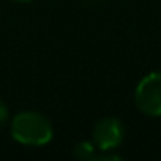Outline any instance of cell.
<instances>
[{
    "mask_svg": "<svg viewBox=\"0 0 161 161\" xmlns=\"http://www.w3.org/2000/svg\"><path fill=\"white\" fill-rule=\"evenodd\" d=\"M13 2H16V3H29V2H32V0H13Z\"/></svg>",
    "mask_w": 161,
    "mask_h": 161,
    "instance_id": "8992f818",
    "label": "cell"
},
{
    "mask_svg": "<svg viewBox=\"0 0 161 161\" xmlns=\"http://www.w3.org/2000/svg\"><path fill=\"white\" fill-rule=\"evenodd\" d=\"M125 137V126L117 117H104L93 126L92 142L97 150L111 152L115 150Z\"/></svg>",
    "mask_w": 161,
    "mask_h": 161,
    "instance_id": "3957f363",
    "label": "cell"
},
{
    "mask_svg": "<svg viewBox=\"0 0 161 161\" xmlns=\"http://www.w3.org/2000/svg\"><path fill=\"white\" fill-rule=\"evenodd\" d=\"M10 120V111H8V106L0 100V126H3L5 123H8Z\"/></svg>",
    "mask_w": 161,
    "mask_h": 161,
    "instance_id": "5b68a950",
    "label": "cell"
},
{
    "mask_svg": "<svg viewBox=\"0 0 161 161\" xmlns=\"http://www.w3.org/2000/svg\"><path fill=\"white\" fill-rule=\"evenodd\" d=\"M97 147L92 141H80L74 145V156L79 158V159H84V161H89V159H95L97 156Z\"/></svg>",
    "mask_w": 161,
    "mask_h": 161,
    "instance_id": "277c9868",
    "label": "cell"
},
{
    "mask_svg": "<svg viewBox=\"0 0 161 161\" xmlns=\"http://www.w3.org/2000/svg\"><path fill=\"white\" fill-rule=\"evenodd\" d=\"M11 136L16 142L30 147H41L52 141L54 130L47 117L35 111H22L11 120Z\"/></svg>",
    "mask_w": 161,
    "mask_h": 161,
    "instance_id": "6da1fadb",
    "label": "cell"
},
{
    "mask_svg": "<svg viewBox=\"0 0 161 161\" xmlns=\"http://www.w3.org/2000/svg\"><path fill=\"white\" fill-rule=\"evenodd\" d=\"M137 109L148 117H161V71L144 76L134 90Z\"/></svg>",
    "mask_w": 161,
    "mask_h": 161,
    "instance_id": "7a4b0ae2",
    "label": "cell"
}]
</instances>
